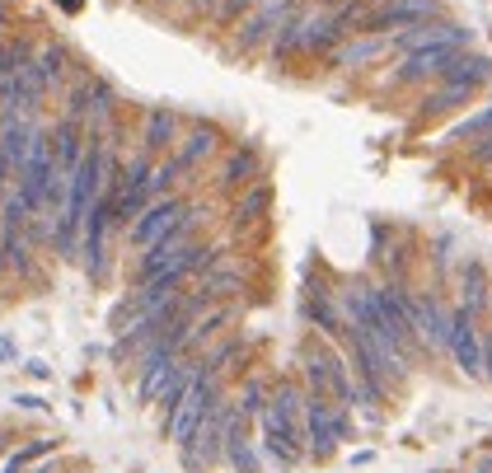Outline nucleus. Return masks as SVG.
<instances>
[{
  "instance_id": "1",
  "label": "nucleus",
  "mask_w": 492,
  "mask_h": 473,
  "mask_svg": "<svg viewBox=\"0 0 492 473\" xmlns=\"http://www.w3.org/2000/svg\"><path fill=\"white\" fill-rule=\"evenodd\" d=\"M216 403H221L216 370H211V366L202 361V366H197V375L188 380L184 399H178V403L169 407V417H164V436H169L174 446H188V440H192V431H197V422H202V417H207Z\"/></svg>"
},
{
  "instance_id": "27",
  "label": "nucleus",
  "mask_w": 492,
  "mask_h": 473,
  "mask_svg": "<svg viewBox=\"0 0 492 473\" xmlns=\"http://www.w3.org/2000/svg\"><path fill=\"white\" fill-rule=\"evenodd\" d=\"M225 5V0H188V10H197V14H216Z\"/></svg>"
},
{
  "instance_id": "10",
  "label": "nucleus",
  "mask_w": 492,
  "mask_h": 473,
  "mask_svg": "<svg viewBox=\"0 0 492 473\" xmlns=\"http://www.w3.org/2000/svg\"><path fill=\"white\" fill-rule=\"evenodd\" d=\"M413 329H418V342H426L432 352H446L450 347V309L436 296H413Z\"/></svg>"
},
{
  "instance_id": "28",
  "label": "nucleus",
  "mask_w": 492,
  "mask_h": 473,
  "mask_svg": "<svg viewBox=\"0 0 492 473\" xmlns=\"http://www.w3.org/2000/svg\"><path fill=\"white\" fill-rule=\"evenodd\" d=\"M483 380L492 384V333L483 337Z\"/></svg>"
},
{
  "instance_id": "29",
  "label": "nucleus",
  "mask_w": 492,
  "mask_h": 473,
  "mask_svg": "<svg viewBox=\"0 0 492 473\" xmlns=\"http://www.w3.org/2000/svg\"><path fill=\"white\" fill-rule=\"evenodd\" d=\"M5 361H14V337L0 333V366H5Z\"/></svg>"
},
{
  "instance_id": "5",
  "label": "nucleus",
  "mask_w": 492,
  "mask_h": 473,
  "mask_svg": "<svg viewBox=\"0 0 492 473\" xmlns=\"http://www.w3.org/2000/svg\"><path fill=\"white\" fill-rule=\"evenodd\" d=\"M469 28L455 19H426V24H408L399 34H389L394 52H418V47H469Z\"/></svg>"
},
{
  "instance_id": "22",
  "label": "nucleus",
  "mask_w": 492,
  "mask_h": 473,
  "mask_svg": "<svg viewBox=\"0 0 492 473\" xmlns=\"http://www.w3.org/2000/svg\"><path fill=\"white\" fill-rule=\"evenodd\" d=\"M459 282H465V300H459V305H469L473 314H479L483 300H488V272H483V263H465Z\"/></svg>"
},
{
  "instance_id": "14",
  "label": "nucleus",
  "mask_w": 492,
  "mask_h": 473,
  "mask_svg": "<svg viewBox=\"0 0 492 473\" xmlns=\"http://www.w3.org/2000/svg\"><path fill=\"white\" fill-rule=\"evenodd\" d=\"M174 145H178V112L151 108L145 122H141V151L145 155H164V151H174Z\"/></svg>"
},
{
  "instance_id": "7",
  "label": "nucleus",
  "mask_w": 492,
  "mask_h": 473,
  "mask_svg": "<svg viewBox=\"0 0 492 473\" xmlns=\"http://www.w3.org/2000/svg\"><path fill=\"white\" fill-rule=\"evenodd\" d=\"M426 19H441V0H380L366 19V34H399V28Z\"/></svg>"
},
{
  "instance_id": "19",
  "label": "nucleus",
  "mask_w": 492,
  "mask_h": 473,
  "mask_svg": "<svg viewBox=\"0 0 492 473\" xmlns=\"http://www.w3.org/2000/svg\"><path fill=\"white\" fill-rule=\"evenodd\" d=\"M0 253H5V268L14 272H28L33 268V239H28V225H0Z\"/></svg>"
},
{
  "instance_id": "15",
  "label": "nucleus",
  "mask_w": 492,
  "mask_h": 473,
  "mask_svg": "<svg viewBox=\"0 0 492 473\" xmlns=\"http://www.w3.org/2000/svg\"><path fill=\"white\" fill-rule=\"evenodd\" d=\"M385 52H394V47H389V34H356L352 43H342L338 52H333V66L352 71V66H366V61L385 57Z\"/></svg>"
},
{
  "instance_id": "31",
  "label": "nucleus",
  "mask_w": 492,
  "mask_h": 473,
  "mask_svg": "<svg viewBox=\"0 0 492 473\" xmlns=\"http://www.w3.org/2000/svg\"><path fill=\"white\" fill-rule=\"evenodd\" d=\"M24 370H28V375H33V380H47V366H43V361H28V366H24Z\"/></svg>"
},
{
  "instance_id": "17",
  "label": "nucleus",
  "mask_w": 492,
  "mask_h": 473,
  "mask_svg": "<svg viewBox=\"0 0 492 473\" xmlns=\"http://www.w3.org/2000/svg\"><path fill=\"white\" fill-rule=\"evenodd\" d=\"M113 108H118V89L108 80H90V136H98V141L108 136Z\"/></svg>"
},
{
  "instance_id": "3",
  "label": "nucleus",
  "mask_w": 492,
  "mask_h": 473,
  "mask_svg": "<svg viewBox=\"0 0 492 473\" xmlns=\"http://www.w3.org/2000/svg\"><path fill=\"white\" fill-rule=\"evenodd\" d=\"M305 436H309V454L315 460H328L338 450V440H348V417L338 413L324 394L305 399Z\"/></svg>"
},
{
  "instance_id": "24",
  "label": "nucleus",
  "mask_w": 492,
  "mask_h": 473,
  "mask_svg": "<svg viewBox=\"0 0 492 473\" xmlns=\"http://www.w3.org/2000/svg\"><path fill=\"white\" fill-rule=\"evenodd\" d=\"M239 407H244V413H249V417H258L262 407H268V394H262V384H258V380H249V384H244Z\"/></svg>"
},
{
  "instance_id": "25",
  "label": "nucleus",
  "mask_w": 492,
  "mask_h": 473,
  "mask_svg": "<svg viewBox=\"0 0 492 473\" xmlns=\"http://www.w3.org/2000/svg\"><path fill=\"white\" fill-rule=\"evenodd\" d=\"M47 450H52V440H33V446H28L24 454H14V460H10V473H14V469H20L24 460H38V454H47Z\"/></svg>"
},
{
  "instance_id": "32",
  "label": "nucleus",
  "mask_w": 492,
  "mask_h": 473,
  "mask_svg": "<svg viewBox=\"0 0 492 473\" xmlns=\"http://www.w3.org/2000/svg\"><path fill=\"white\" fill-rule=\"evenodd\" d=\"M0 38H5V0H0Z\"/></svg>"
},
{
  "instance_id": "12",
  "label": "nucleus",
  "mask_w": 492,
  "mask_h": 473,
  "mask_svg": "<svg viewBox=\"0 0 492 473\" xmlns=\"http://www.w3.org/2000/svg\"><path fill=\"white\" fill-rule=\"evenodd\" d=\"M90 122H80V118H66L61 112V122H57V132H52V151H57V165L61 174H71L80 165V155L90 151Z\"/></svg>"
},
{
  "instance_id": "18",
  "label": "nucleus",
  "mask_w": 492,
  "mask_h": 473,
  "mask_svg": "<svg viewBox=\"0 0 492 473\" xmlns=\"http://www.w3.org/2000/svg\"><path fill=\"white\" fill-rule=\"evenodd\" d=\"M473 99V85H465V80H441V85L422 99V118H436V112H450L459 104Z\"/></svg>"
},
{
  "instance_id": "4",
  "label": "nucleus",
  "mask_w": 492,
  "mask_h": 473,
  "mask_svg": "<svg viewBox=\"0 0 492 473\" xmlns=\"http://www.w3.org/2000/svg\"><path fill=\"white\" fill-rule=\"evenodd\" d=\"M188 206L192 202H184V198H174V192H164V198H155L151 206L141 211L137 221H131V230H127V239L137 244V249H151V244H160L164 235L174 230L178 221L188 216Z\"/></svg>"
},
{
  "instance_id": "8",
  "label": "nucleus",
  "mask_w": 492,
  "mask_h": 473,
  "mask_svg": "<svg viewBox=\"0 0 492 473\" xmlns=\"http://www.w3.org/2000/svg\"><path fill=\"white\" fill-rule=\"evenodd\" d=\"M473 309L469 305H455L450 309V356H455V366L465 370V375H483V337L479 329H473Z\"/></svg>"
},
{
  "instance_id": "13",
  "label": "nucleus",
  "mask_w": 492,
  "mask_h": 473,
  "mask_svg": "<svg viewBox=\"0 0 492 473\" xmlns=\"http://www.w3.org/2000/svg\"><path fill=\"white\" fill-rule=\"evenodd\" d=\"M258 169H262V155L254 151V145H239V151L225 155V165L216 174V188L221 192H244L258 178Z\"/></svg>"
},
{
  "instance_id": "6",
  "label": "nucleus",
  "mask_w": 492,
  "mask_h": 473,
  "mask_svg": "<svg viewBox=\"0 0 492 473\" xmlns=\"http://www.w3.org/2000/svg\"><path fill=\"white\" fill-rule=\"evenodd\" d=\"M305 380H309L315 394H333L342 403H352V394H356V384H352V375H348V361L333 356V352H324V347H309L305 352Z\"/></svg>"
},
{
  "instance_id": "11",
  "label": "nucleus",
  "mask_w": 492,
  "mask_h": 473,
  "mask_svg": "<svg viewBox=\"0 0 492 473\" xmlns=\"http://www.w3.org/2000/svg\"><path fill=\"white\" fill-rule=\"evenodd\" d=\"M309 24H315V10H305V5H295L286 14V24L277 28V38L268 43V57L282 66V61H291L295 52H305V38H309Z\"/></svg>"
},
{
  "instance_id": "9",
  "label": "nucleus",
  "mask_w": 492,
  "mask_h": 473,
  "mask_svg": "<svg viewBox=\"0 0 492 473\" xmlns=\"http://www.w3.org/2000/svg\"><path fill=\"white\" fill-rule=\"evenodd\" d=\"M455 52H465V47H418V52H403L399 71L389 75V85H422V80H441V71L455 61Z\"/></svg>"
},
{
  "instance_id": "16",
  "label": "nucleus",
  "mask_w": 492,
  "mask_h": 473,
  "mask_svg": "<svg viewBox=\"0 0 492 473\" xmlns=\"http://www.w3.org/2000/svg\"><path fill=\"white\" fill-rule=\"evenodd\" d=\"M216 145H221L216 122H197L192 132L184 136V145H178V159H184L188 169H197L202 159H211V155H216Z\"/></svg>"
},
{
  "instance_id": "33",
  "label": "nucleus",
  "mask_w": 492,
  "mask_h": 473,
  "mask_svg": "<svg viewBox=\"0 0 492 473\" xmlns=\"http://www.w3.org/2000/svg\"><path fill=\"white\" fill-rule=\"evenodd\" d=\"M0 272H5V253H0Z\"/></svg>"
},
{
  "instance_id": "23",
  "label": "nucleus",
  "mask_w": 492,
  "mask_h": 473,
  "mask_svg": "<svg viewBox=\"0 0 492 473\" xmlns=\"http://www.w3.org/2000/svg\"><path fill=\"white\" fill-rule=\"evenodd\" d=\"M488 132H492V104L483 112H473L469 122H459L455 132H450V141H473V136H488Z\"/></svg>"
},
{
  "instance_id": "26",
  "label": "nucleus",
  "mask_w": 492,
  "mask_h": 473,
  "mask_svg": "<svg viewBox=\"0 0 492 473\" xmlns=\"http://www.w3.org/2000/svg\"><path fill=\"white\" fill-rule=\"evenodd\" d=\"M473 159H479V165H492V132L473 141Z\"/></svg>"
},
{
  "instance_id": "30",
  "label": "nucleus",
  "mask_w": 492,
  "mask_h": 473,
  "mask_svg": "<svg viewBox=\"0 0 492 473\" xmlns=\"http://www.w3.org/2000/svg\"><path fill=\"white\" fill-rule=\"evenodd\" d=\"M10 174H14V169H10V159H5V151H0V188H5V183H10Z\"/></svg>"
},
{
  "instance_id": "21",
  "label": "nucleus",
  "mask_w": 492,
  "mask_h": 473,
  "mask_svg": "<svg viewBox=\"0 0 492 473\" xmlns=\"http://www.w3.org/2000/svg\"><path fill=\"white\" fill-rule=\"evenodd\" d=\"M33 71H38V80L47 89L61 85V75H66V47L61 43H43L38 52H33Z\"/></svg>"
},
{
  "instance_id": "2",
  "label": "nucleus",
  "mask_w": 492,
  "mask_h": 473,
  "mask_svg": "<svg viewBox=\"0 0 492 473\" xmlns=\"http://www.w3.org/2000/svg\"><path fill=\"white\" fill-rule=\"evenodd\" d=\"M295 5H301V0H258V5L239 19V34H235V43H230V52H235V57L262 52V47L277 38V28L286 24V14Z\"/></svg>"
},
{
  "instance_id": "20",
  "label": "nucleus",
  "mask_w": 492,
  "mask_h": 473,
  "mask_svg": "<svg viewBox=\"0 0 492 473\" xmlns=\"http://www.w3.org/2000/svg\"><path fill=\"white\" fill-rule=\"evenodd\" d=\"M268 206H272V188H268V183H249V188L239 192V202H235V211H230V221H235V225H254Z\"/></svg>"
}]
</instances>
